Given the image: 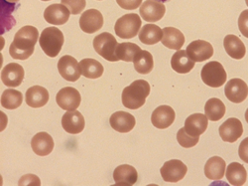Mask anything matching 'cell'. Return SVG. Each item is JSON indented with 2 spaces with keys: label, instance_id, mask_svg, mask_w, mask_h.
<instances>
[{
  "label": "cell",
  "instance_id": "obj_1",
  "mask_svg": "<svg viewBox=\"0 0 248 186\" xmlns=\"http://www.w3.org/2000/svg\"><path fill=\"white\" fill-rule=\"evenodd\" d=\"M39 40V31L34 26H24L15 34L9 48V54L13 59L27 60L34 53L35 45Z\"/></svg>",
  "mask_w": 248,
  "mask_h": 186
},
{
  "label": "cell",
  "instance_id": "obj_2",
  "mask_svg": "<svg viewBox=\"0 0 248 186\" xmlns=\"http://www.w3.org/2000/svg\"><path fill=\"white\" fill-rule=\"evenodd\" d=\"M151 87L145 80H136L132 84L124 88L121 96L123 106L130 109L137 110L144 106L147 97L150 94Z\"/></svg>",
  "mask_w": 248,
  "mask_h": 186
},
{
  "label": "cell",
  "instance_id": "obj_3",
  "mask_svg": "<svg viewBox=\"0 0 248 186\" xmlns=\"http://www.w3.org/2000/svg\"><path fill=\"white\" fill-rule=\"evenodd\" d=\"M64 42V34L57 27H48L44 29L39 38L41 48L47 56L51 58H55L59 55Z\"/></svg>",
  "mask_w": 248,
  "mask_h": 186
},
{
  "label": "cell",
  "instance_id": "obj_4",
  "mask_svg": "<svg viewBox=\"0 0 248 186\" xmlns=\"http://www.w3.org/2000/svg\"><path fill=\"white\" fill-rule=\"evenodd\" d=\"M118 44L113 35L108 32H103L93 39V48L95 52L109 62L119 61L116 56Z\"/></svg>",
  "mask_w": 248,
  "mask_h": 186
},
{
  "label": "cell",
  "instance_id": "obj_5",
  "mask_svg": "<svg viewBox=\"0 0 248 186\" xmlns=\"http://www.w3.org/2000/svg\"><path fill=\"white\" fill-rule=\"evenodd\" d=\"M202 82L211 88H219L224 85L227 75L223 66L217 61L209 62L205 64L201 72Z\"/></svg>",
  "mask_w": 248,
  "mask_h": 186
},
{
  "label": "cell",
  "instance_id": "obj_6",
  "mask_svg": "<svg viewBox=\"0 0 248 186\" xmlns=\"http://www.w3.org/2000/svg\"><path fill=\"white\" fill-rule=\"evenodd\" d=\"M141 19L135 13L121 16L114 25V31L121 39H131L135 37L141 28Z\"/></svg>",
  "mask_w": 248,
  "mask_h": 186
},
{
  "label": "cell",
  "instance_id": "obj_7",
  "mask_svg": "<svg viewBox=\"0 0 248 186\" xmlns=\"http://www.w3.org/2000/svg\"><path fill=\"white\" fill-rule=\"evenodd\" d=\"M160 172L164 181L175 183L185 177L188 172V168L181 160L172 159L164 163Z\"/></svg>",
  "mask_w": 248,
  "mask_h": 186
},
{
  "label": "cell",
  "instance_id": "obj_8",
  "mask_svg": "<svg viewBox=\"0 0 248 186\" xmlns=\"http://www.w3.org/2000/svg\"><path fill=\"white\" fill-rule=\"evenodd\" d=\"M56 101L61 109L65 111H76L81 102V96L77 89L66 87L58 92Z\"/></svg>",
  "mask_w": 248,
  "mask_h": 186
},
{
  "label": "cell",
  "instance_id": "obj_9",
  "mask_svg": "<svg viewBox=\"0 0 248 186\" xmlns=\"http://www.w3.org/2000/svg\"><path fill=\"white\" fill-rule=\"evenodd\" d=\"M58 71L62 77L69 82L78 81L81 75L79 63L70 55H65L59 60Z\"/></svg>",
  "mask_w": 248,
  "mask_h": 186
},
{
  "label": "cell",
  "instance_id": "obj_10",
  "mask_svg": "<svg viewBox=\"0 0 248 186\" xmlns=\"http://www.w3.org/2000/svg\"><path fill=\"white\" fill-rule=\"evenodd\" d=\"M103 26V16L97 9H89L81 13L79 18L80 29L89 34L100 30Z\"/></svg>",
  "mask_w": 248,
  "mask_h": 186
},
{
  "label": "cell",
  "instance_id": "obj_11",
  "mask_svg": "<svg viewBox=\"0 0 248 186\" xmlns=\"http://www.w3.org/2000/svg\"><path fill=\"white\" fill-rule=\"evenodd\" d=\"M225 96L234 104H240L248 96V86L246 83L238 78L232 79L225 86Z\"/></svg>",
  "mask_w": 248,
  "mask_h": 186
},
{
  "label": "cell",
  "instance_id": "obj_12",
  "mask_svg": "<svg viewBox=\"0 0 248 186\" xmlns=\"http://www.w3.org/2000/svg\"><path fill=\"white\" fill-rule=\"evenodd\" d=\"M221 139L225 142H235L243 134V126L236 118L226 119L218 130Z\"/></svg>",
  "mask_w": 248,
  "mask_h": 186
},
{
  "label": "cell",
  "instance_id": "obj_13",
  "mask_svg": "<svg viewBox=\"0 0 248 186\" xmlns=\"http://www.w3.org/2000/svg\"><path fill=\"white\" fill-rule=\"evenodd\" d=\"M165 12H166V7L164 3L155 1V0H146L139 8L140 16L147 22L159 21L164 17Z\"/></svg>",
  "mask_w": 248,
  "mask_h": 186
},
{
  "label": "cell",
  "instance_id": "obj_14",
  "mask_svg": "<svg viewBox=\"0 0 248 186\" xmlns=\"http://www.w3.org/2000/svg\"><path fill=\"white\" fill-rule=\"evenodd\" d=\"M187 54L194 62H203L214 55V47L208 41L196 40L187 47Z\"/></svg>",
  "mask_w": 248,
  "mask_h": 186
},
{
  "label": "cell",
  "instance_id": "obj_15",
  "mask_svg": "<svg viewBox=\"0 0 248 186\" xmlns=\"http://www.w3.org/2000/svg\"><path fill=\"white\" fill-rule=\"evenodd\" d=\"M25 76L24 69L17 63H10L6 65L1 72L2 83L9 88H15L22 84Z\"/></svg>",
  "mask_w": 248,
  "mask_h": 186
},
{
  "label": "cell",
  "instance_id": "obj_16",
  "mask_svg": "<svg viewBox=\"0 0 248 186\" xmlns=\"http://www.w3.org/2000/svg\"><path fill=\"white\" fill-rule=\"evenodd\" d=\"M85 118L78 111H68L62 118V127L71 135H78L84 131Z\"/></svg>",
  "mask_w": 248,
  "mask_h": 186
},
{
  "label": "cell",
  "instance_id": "obj_17",
  "mask_svg": "<svg viewBox=\"0 0 248 186\" xmlns=\"http://www.w3.org/2000/svg\"><path fill=\"white\" fill-rule=\"evenodd\" d=\"M109 123L114 131L121 134H126L134 129L136 125V119L131 114L121 111L111 115Z\"/></svg>",
  "mask_w": 248,
  "mask_h": 186
},
{
  "label": "cell",
  "instance_id": "obj_18",
  "mask_svg": "<svg viewBox=\"0 0 248 186\" xmlns=\"http://www.w3.org/2000/svg\"><path fill=\"white\" fill-rule=\"evenodd\" d=\"M175 118L176 114L171 107L160 106L153 112L151 116V122L155 128L165 130L173 125Z\"/></svg>",
  "mask_w": 248,
  "mask_h": 186
},
{
  "label": "cell",
  "instance_id": "obj_19",
  "mask_svg": "<svg viewBox=\"0 0 248 186\" xmlns=\"http://www.w3.org/2000/svg\"><path fill=\"white\" fill-rule=\"evenodd\" d=\"M70 10L64 4H52L45 9L44 18L53 25H64L70 18Z\"/></svg>",
  "mask_w": 248,
  "mask_h": 186
},
{
  "label": "cell",
  "instance_id": "obj_20",
  "mask_svg": "<svg viewBox=\"0 0 248 186\" xmlns=\"http://www.w3.org/2000/svg\"><path fill=\"white\" fill-rule=\"evenodd\" d=\"M113 179L115 185L118 186H132L137 182L138 173L135 168L128 164L119 165L113 171Z\"/></svg>",
  "mask_w": 248,
  "mask_h": 186
},
{
  "label": "cell",
  "instance_id": "obj_21",
  "mask_svg": "<svg viewBox=\"0 0 248 186\" xmlns=\"http://www.w3.org/2000/svg\"><path fill=\"white\" fill-rule=\"evenodd\" d=\"M209 119L202 114H194L185 121V131L192 136H200L208 129Z\"/></svg>",
  "mask_w": 248,
  "mask_h": 186
},
{
  "label": "cell",
  "instance_id": "obj_22",
  "mask_svg": "<svg viewBox=\"0 0 248 186\" xmlns=\"http://www.w3.org/2000/svg\"><path fill=\"white\" fill-rule=\"evenodd\" d=\"M33 152L39 156L49 155L54 150V140L47 133H38L31 140Z\"/></svg>",
  "mask_w": 248,
  "mask_h": 186
},
{
  "label": "cell",
  "instance_id": "obj_23",
  "mask_svg": "<svg viewBox=\"0 0 248 186\" xmlns=\"http://www.w3.org/2000/svg\"><path fill=\"white\" fill-rule=\"evenodd\" d=\"M49 92L41 86H33L26 92V104L31 108H42L49 101Z\"/></svg>",
  "mask_w": 248,
  "mask_h": 186
},
{
  "label": "cell",
  "instance_id": "obj_24",
  "mask_svg": "<svg viewBox=\"0 0 248 186\" xmlns=\"http://www.w3.org/2000/svg\"><path fill=\"white\" fill-rule=\"evenodd\" d=\"M184 34L175 27H165L163 29L162 44L169 49L180 50L185 44Z\"/></svg>",
  "mask_w": 248,
  "mask_h": 186
},
{
  "label": "cell",
  "instance_id": "obj_25",
  "mask_svg": "<svg viewBox=\"0 0 248 186\" xmlns=\"http://www.w3.org/2000/svg\"><path fill=\"white\" fill-rule=\"evenodd\" d=\"M225 52L232 59L240 60L246 54V48L242 41L236 35H226L223 40Z\"/></svg>",
  "mask_w": 248,
  "mask_h": 186
},
{
  "label": "cell",
  "instance_id": "obj_26",
  "mask_svg": "<svg viewBox=\"0 0 248 186\" xmlns=\"http://www.w3.org/2000/svg\"><path fill=\"white\" fill-rule=\"evenodd\" d=\"M172 69L179 74H187L195 67V62L189 57L187 51L178 50L171 59Z\"/></svg>",
  "mask_w": 248,
  "mask_h": 186
},
{
  "label": "cell",
  "instance_id": "obj_27",
  "mask_svg": "<svg viewBox=\"0 0 248 186\" xmlns=\"http://www.w3.org/2000/svg\"><path fill=\"white\" fill-rule=\"evenodd\" d=\"M226 163L219 156H214L204 165V175L211 180H220L224 176Z\"/></svg>",
  "mask_w": 248,
  "mask_h": 186
},
{
  "label": "cell",
  "instance_id": "obj_28",
  "mask_svg": "<svg viewBox=\"0 0 248 186\" xmlns=\"http://www.w3.org/2000/svg\"><path fill=\"white\" fill-rule=\"evenodd\" d=\"M139 40L143 44L154 45L162 40L163 38V29L155 24H146L144 25L138 33Z\"/></svg>",
  "mask_w": 248,
  "mask_h": 186
},
{
  "label": "cell",
  "instance_id": "obj_29",
  "mask_svg": "<svg viewBox=\"0 0 248 186\" xmlns=\"http://www.w3.org/2000/svg\"><path fill=\"white\" fill-rule=\"evenodd\" d=\"M80 73L88 79H97L102 76L105 68L100 62L92 58H86L79 62Z\"/></svg>",
  "mask_w": 248,
  "mask_h": 186
},
{
  "label": "cell",
  "instance_id": "obj_30",
  "mask_svg": "<svg viewBox=\"0 0 248 186\" xmlns=\"http://www.w3.org/2000/svg\"><path fill=\"white\" fill-rule=\"evenodd\" d=\"M133 63L136 72L142 75L149 74L154 68L153 56L146 50L139 51L133 60Z\"/></svg>",
  "mask_w": 248,
  "mask_h": 186
},
{
  "label": "cell",
  "instance_id": "obj_31",
  "mask_svg": "<svg viewBox=\"0 0 248 186\" xmlns=\"http://www.w3.org/2000/svg\"><path fill=\"white\" fill-rule=\"evenodd\" d=\"M225 112V105L217 98H212L205 102L204 113L209 120L217 121L221 119L224 117Z\"/></svg>",
  "mask_w": 248,
  "mask_h": 186
},
{
  "label": "cell",
  "instance_id": "obj_32",
  "mask_svg": "<svg viewBox=\"0 0 248 186\" xmlns=\"http://www.w3.org/2000/svg\"><path fill=\"white\" fill-rule=\"evenodd\" d=\"M226 178L232 185L241 186L246 182L247 172L242 164L238 162L231 163L226 169Z\"/></svg>",
  "mask_w": 248,
  "mask_h": 186
},
{
  "label": "cell",
  "instance_id": "obj_33",
  "mask_svg": "<svg viewBox=\"0 0 248 186\" xmlns=\"http://www.w3.org/2000/svg\"><path fill=\"white\" fill-rule=\"evenodd\" d=\"M23 101V95L14 89H7L2 93L1 106L7 110H15L21 106Z\"/></svg>",
  "mask_w": 248,
  "mask_h": 186
},
{
  "label": "cell",
  "instance_id": "obj_34",
  "mask_svg": "<svg viewBox=\"0 0 248 186\" xmlns=\"http://www.w3.org/2000/svg\"><path fill=\"white\" fill-rule=\"evenodd\" d=\"M139 51H141V48L137 44L131 42H123L118 44L116 56L118 60L124 62H133L136 54Z\"/></svg>",
  "mask_w": 248,
  "mask_h": 186
},
{
  "label": "cell",
  "instance_id": "obj_35",
  "mask_svg": "<svg viewBox=\"0 0 248 186\" xmlns=\"http://www.w3.org/2000/svg\"><path fill=\"white\" fill-rule=\"evenodd\" d=\"M177 140L181 147L185 149H191L197 146L200 140V136H192L186 133L184 128H182L177 134Z\"/></svg>",
  "mask_w": 248,
  "mask_h": 186
},
{
  "label": "cell",
  "instance_id": "obj_36",
  "mask_svg": "<svg viewBox=\"0 0 248 186\" xmlns=\"http://www.w3.org/2000/svg\"><path fill=\"white\" fill-rule=\"evenodd\" d=\"M62 4H64L72 14L78 15L86 8V0H61Z\"/></svg>",
  "mask_w": 248,
  "mask_h": 186
},
{
  "label": "cell",
  "instance_id": "obj_37",
  "mask_svg": "<svg viewBox=\"0 0 248 186\" xmlns=\"http://www.w3.org/2000/svg\"><path fill=\"white\" fill-rule=\"evenodd\" d=\"M238 28L241 34L248 38V9L241 12L238 18Z\"/></svg>",
  "mask_w": 248,
  "mask_h": 186
},
{
  "label": "cell",
  "instance_id": "obj_38",
  "mask_svg": "<svg viewBox=\"0 0 248 186\" xmlns=\"http://www.w3.org/2000/svg\"><path fill=\"white\" fill-rule=\"evenodd\" d=\"M116 2L123 9L134 10L142 4V0H116Z\"/></svg>",
  "mask_w": 248,
  "mask_h": 186
},
{
  "label": "cell",
  "instance_id": "obj_39",
  "mask_svg": "<svg viewBox=\"0 0 248 186\" xmlns=\"http://www.w3.org/2000/svg\"><path fill=\"white\" fill-rule=\"evenodd\" d=\"M18 185L20 186H23V185H31V186H34V185H41V181L40 179L34 175V174H27V175H23L21 178H20L19 182H18Z\"/></svg>",
  "mask_w": 248,
  "mask_h": 186
},
{
  "label": "cell",
  "instance_id": "obj_40",
  "mask_svg": "<svg viewBox=\"0 0 248 186\" xmlns=\"http://www.w3.org/2000/svg\"><path fill=\"white\" fill-rule=\"evenodd\" d=\"M238 154L240 159H242L245 163H248V137L241 141L238 149Z\"/></svg>",
  "mask_w": 248,
  "mask_h": 186
},
{
  "label": "cell",
  "instance_id": "obj_41",
  "mask_svg": "<svg viewBox=\"0 0 248 186\" xmlns=\"http://www.w3.org/2000/svg\"><path fill=\"white\" fill-rule=\"evenodd\" d=\"M5 1L8 3H16L19 1V0H5Z\"/></svg>",
  "mask_w": 248,
  "mask_h": 186
},
{
  "label": "cell",
  "instance_id": "obj_42",
  "mask_svg": "<svg viewBox=\"0 0 248 186\" xmlns=\"http://www.w3.org/2000/svg\"><path fill=\"white\" fill-rule=\"evenodd\" d=\"M155 1H159V2L165 3V2H169V1H171V0H155Z\"/></svg>",
  "mask_w": 248,
  "mask_h": 186
},
{
  "label": "cell",
  "instance_id": "obj_43",
  "mask_svg": "<svg viewBox=\"0 0 248 186\" xmlns=\"http://www.w3.org/2000/svg\"><path fill=\"white\" fill-rule=\"evenodd\" d=\"M245 120H246L247 123H248V109H247L246 112H245Z\"/></svg>",
  "mask_w": 248,
  "mask_h": 186
},
{
  "label": "cell",
  "instance_id": "obj_44",
  "mask_svg": "<svg viewBox=\"0 0 248 186\" xmlns=\"http://www.w3.org/2000/svg\"><path fill=\"white\" fill-rule=\"evenodd\" d=\"M245 2H246V5L248 6V0H245Z\"/></svg>",
  "mask_w": 248,
  "mask_h": 186
},
{
  "label": "cell",
  "instance_id": "obj_45",
  "mask_svg": "<svg viewBox=\"0 0 248 186\" xmlns=\"http://www.w3.org/2000/svg\"><path fill=\"white\" fill-rule=\"evenodd\" d=\"M42 1H50V0H42Z\"/></svg>",
  "mask_w": 248,
  "mask_h": 186
}]
</instances>
